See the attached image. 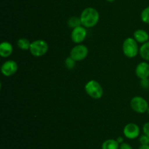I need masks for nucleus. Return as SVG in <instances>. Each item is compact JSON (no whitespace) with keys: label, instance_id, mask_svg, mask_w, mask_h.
<instances>
[{"label":"nucleus","instance_id":"obj_1","mask_svg":"<svg viewBox=\"0 0 149 149\" xmlns=\"http://www.w3.org/2000/svg\"><path fill=\"white\" fill-rule=\"evenodd\" d=\"M81 26L87 28H93L97 24L100 19L99 12L93 7H87L84 9L80 15Z\"/></svg>","mask_w":149,"mask_h":149},{"label":"nucleus","instance_id":"obj_2","mask_svg":"<svg viewBox=\"0 0 149 149\" xmlns=\"http://www.w3.org/2000/svg\"><path fill=\"white\" fill-rule=\"evenodd\" d=\"M139 47L138 42L133 37H127L122 44V51L126 57L130 58H135L139 53Z\"/></svg>","mask_w":149,"mask_h":149},{"label":"nucleus","instance_id":"obj_3","mask_svg":"<svg viewBox=\"0 0 149 149\" xmlns=\"http://www.w3.org/2000/svg\"><path fill=\"white\" fill-rule=\"evenodd\" d=\"M84 90L90 97L94 99H100L103 95V87L97 80H89L85 84Z\"/></svg>","mask_w":149,"mask_h":149},{"label":"nucleus","instance_id":"obj_4","mask_svg":"<svg viewBox=\"0 0 149 149\" xmlns=\"http://www.w3.org/2000/svg\"><path fill=\"white\" fill-rule=\"evenodd\" d=\"M48 44L43 39H36L31 43L30 51L31 54L35 57H41L45 55L48 51Z\"/></svg>","mask_w":149,"mask_h":149},{"label":"nucleus","instance_id":"obj_5","mask_svg":"<svg viewBox=\"0 0 149 149\" xmlns=\"http://www.w3.org/2000/svg\"><path fill=\"white\" fill-rule=\"evenodd\" d=\"M148 106V102L142 96H134L130 101L131 108L138 113H144L147 112Z\"/></svg>","mask_w":149,"mask_h":149},{"label":"nucleus","instance_id":"obj_6","mask_svg":"<svg viewBox=\"0 0 149 149\" xmlns=\"http://www.w3.org/2000/svg\"><path fill=\"white\" fill-rule=\"evenodd\" d=\"M89 50L86 45L77 44L70 51V56L76 61H80L87 58Z\"/></svg>","mask_w":149,"mask_h":149},{"label":"nucleus","instance_id":"obj_7","mask_svg":"<svg viewBox=\"0 0 149 149\" xmlns=\"http://www.w3.org/2000/svg\"><path fill=\"white\" fill-rule=\"evenodd\" d=\"M18 70L17 63L14 60H7L2 64L1 67V72L6 77H10L15 74Z\"/></svg>","mask_w":149,"mask_h":149},{"label":"nucleus","instance_id":"obj_8","mask_svg":"<svg viewBox=\"0 0 149 149\" xmlns=\"http://www.w3.org/2000/svg\"><path fill=\"white\" fill-rule=\"evenodd\" d=\"M140 132H141L140 127H138V124H134V123H129L124 127V135L127 138L130 139V140H133L139 137Z\"/></svg>","mask_w":149,"mask_h":149},{"label":"nucleus","instance_id":"obj_9","mask_svg":"<svg viewBox=\"0 0 149 149\" xmlns=\"http://www.w3.org/2000/svg\"><path fill=\"white\" fill-rule=\"evenodd\" d=\"M87 34L86 28L83 26H80L73 29L71 34V37L74 43L80 44L85 39Z\"/></svg>","mask_w":149,"mask_h":149},{"label":"nucleus","instance_id":"obj_10","mask_svg":"<svg viewBox=\"0 0 149 149\" xmlns=\"http://www.w3.org/2000/svg\"><path fill=\"white\" fill-rule=\"evenodd\" d=\"M135 74L141 80L149 77V64L146 61H142L137 65Z\"/></svg>","mask_w":149,"mask_h":149},{"label":"nucleus","instance_id":"obj_11","mask_svg":"<svg viewBox=\"0 0 149 149\" xmlns=\"http://www.w3.org/2000/svg\"><path fill=\"white\" fill-rule=\"evenodd\" d=\"M133 38L139 43H145L149 40V34L144 29H137L133 34Z\"/></svg>","mask_w":149,"mask_h":149},{"label":"nucleus","instance_id":"obj_12","mask_svg":"<svg viewBox=\"0 0 149 149\" xmlns=\"http://www.w3.org/2000/svg\"><path fill=\"white\" fill-rule=\"evenodd\" d=\"M13 47L9 42H2L0 44V56L2 58H7L13 53Z\"/></svg>","mask_w":149,"mask_h":149},{"label":"nucleus","instance_id":"obj_13","mask_svg":"<svg viewBox=\"0 0 149 149\" xmlns=\"http://www.w3.org/2000/svg\"><path fill=\"white\" fill-rule=\"evenodd\" d=\"M119 143L114 139H108L102 144V149H119Z\"/></svg>","mask_w":149,"mask_h":149},{"label":"nucleus","instance_id":"obj_14","mask_svg":"<svg viewBox=\"0 0 149 149\" xmlns=\"http://www.w3.org/2000/svg\"><path fill=\"white\" fill-rule=\"evenodd\" d=\"M139 53L143 59L149 61V40L140 47Z\"/></svg>","mask_w":149,"mask_h":149},{"label":"nucleus","instance_id":"obj_15","mask_svg":"<svg viewBox=\"0 0 149 149\" xmlns=\"http://www.w3.org/2000/svg\"><path fill=\"white\" fill-rule=\"evenodd\" d=\"M31 43V42L29 41V39L25 37L20 38L17 42V45L18 46V48L20 49L23 50V51H28V50L30 49Z\"/></svg>","mask_w":149,"mask_h":149},{"label":"nucleus","instance_id":"obj_16","mask_svg":"<svg viewBox=\"0 0 149 149\" xmlns=\"http://www.w3.org/2000/svg\"><path fill=\"white\" fill-rule=\"evenodd\" d=\"M67 23H68V27L71 28L72 29H75V28L78 27V26H81L80 17H76V16H72V17L69 18Z\"/></svg>","mask_w":149,"mask_h":149},{"label":"nucleus","instance_id":"obj_17","mask_svg":"<svg viewBox=\"0 0 149 149\" xmlns=\"http://www.w3.org/2000/svg\"><path fill=\"white\" fill-rule=\"evenodd\" d=\"M141 18L143 23L149 24V6L142 10L141 13Z\"/></svg>","mask_w":149,"mask_h":149},{"label":"nucleus","instance_id":"obj_18","mask_svg":"<svg viewBox=\"0 0 149 149\" xmlns=\"http://www.w3.org/2000/svg\"><path fill=\"white\" fill-rule=\"evenodd\" d=\"M76 62L77 61L74 59H73L71 56L67 57L65 59V66L68 70H73L76 66Z\"/></svg>","mask_w":149,"mask_h":149},{"label":"nucleus","instance_id":"obj_19","mask_svg":"<svg viewBox=\"0 0 149 149\" xmlns=\"http://www.w3.org/2000/svg\"><path fill=\"white\" fill-rule=\"evenodd\" d=\"M139 141L141 145H149V137L146 134H143L140 137Z\"/></svg>","mask_w":149,"mask_h":149},{"label":"nucleus","instance_id":"obj_20","mask_svg":"<svg viewBox=\"0 0 149 149\" xmlns=\"http://www.w3.org/2000/svg\"><path fill=\"white\" fill-rule=\"evenodd\" d=\"M141 86L143 89H148L149 88V78H145L141 80Z\"/></svg>","mask_w":149,"mask_h":149},{"label":"nucleus","instance_id":"obj_21","mask_svg":"<svg viewBox=\"0 0 149 149\" xmlns=\"http://www.w3.org/2000/svg\"><path fill=\"white\" fill-rule=\"evenodd\" d=\"M143 131L144 134L149 137V122H146L143 126Z\"/></svg>","mask_w":149,"mask_h":149},{"label":"nucleus","instance_id":"obj_22","mask_svg":"<svg viewBox=\"0 0 149 149\" xmlns=\"http://www.w3.org/2000/svg\"><path fill=\"white\" fill-rule=\"evenodd\" d=\"M119 149H132V148L129 143H122L119 145Z\"/></svg>","mask_w":149,"mask_h":149},{"label":"nucleus","instance_id":"obj_23","mask_svg":"<svg viewBox=\"0 0 149 149\" xmlns=\"http://www.w3.org/2000/svg\"><path fill=\"white\" fill-rule=\"evenodd\" d=\"M138 149H149V145H141Z\"/></svg>","mask_w":149,"mask_h":149},{"label":"nucleus","instance_id":"obj_24","mask_svg":"<svg viewBox=\"0 0 149 149\" xmlns=\"http://www.w3.org/2000/svg\"><path fill=\"white\" fill-rule=\"evenodd\" d=\"M116 141H117L118 143H119V144H121V143H123V137H118L117 138H116Z\"/></svg>","mask_w":149,"mask_h":149},{"label":"nucleus","instance_id":"obj_25","mask_svg":"<svg viewBox=\"0 0 149 149\" xmlns=\"http://www.w3.org/2000/svg\"><path fill=\"white\" fill-rule=\"evenodd\" d=\"M106 1H107L108 2H113L115 0H106Z\"/></svg>","mask_w":149,"mask_h":149},{"label":"nucleus","instance_id":"obj_26","mask_svg":"<svg viewBox=\"0 0 149 149\" xmlns=\"http://www.w3.org/2000/svg\"><path fill=\"white\" fill-rule=\"evenodd\" d=\"M147 112L149 114V106H148V110H147Z\"/></svg>","mask_w":149,"mask_h":149}]
</instances>
